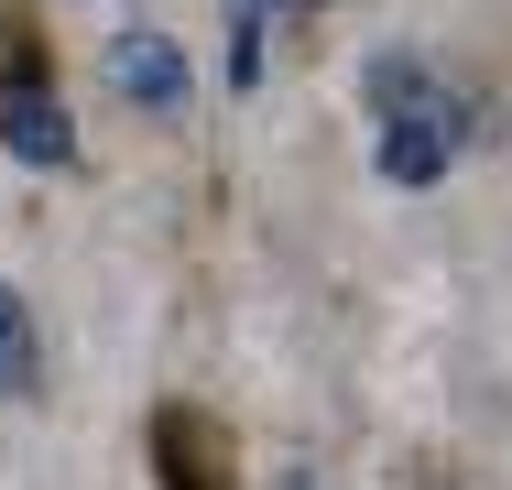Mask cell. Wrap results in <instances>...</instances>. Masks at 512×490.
<instances>
[{
	"instance_id": "7a4b0ae2",
	"label": "cell",
	"mask_w": 512,
	"mask_h": 490,
	"mask_svg": "<svg viewBox=\"0 0 512 490\" xmlns=\"http://www.w3.org/2000/svg\"><path fill=\"white\" fill-rule=\"evenodd\" d=\"M109 88L131 98V109H153V120H175V109H186V55H175V33H120V44H109Z\"/></svg>"
},
{
	"instance_id": "277c9868",
	"label": "cell",
	"mask_w": 512,
	"mask_h": 490,
	"mask_svg": "<svg viewBox=\"0 0 512 490\" xmlns=\"http://www.w3.org/2000/svg\"><path fill=\"white\" fill-rule=\"evenodd\" d=\"M153 458H164V480H175V490H229V458H218L207 414H186V403L153 425Z\"/></svg>"
},
{
	"instance_id": "6da1fadb",
	"label": "cell",
	"mask_w": 512,
	"mask_h": 490,
	"mask_svg": "<svg viewBox=\"0 0 512 490\" xmlns=\"http://www.w3.org/2000/svg\"><path fill=\"white\" fill-rule=\"evenodd\" d=\"M0 142H11L33 175H66V164H77V120L55 109L44 77H11V88H0Z\"/></svg>"
},
{
	"instance_id": "8992f818",
	"label": "cell",
	"mask_w": 512,
	"mask_h": 490,
	"mask_svg": "<svg viewBox=\"0 0 512 490\" xmlns=\"http://www.w3.org/2000/svg\"><path fill=\"white\" fill-rule=\"evenodd\" d=\"M425 88H436V77H425L414 55H371V109H382V120H393V109H414Z\"/></svg>"
},
{
	"instance_id": "5b68a950",
	"label": "cell",
	"mask_w": 512,
	"mask_h": 490,
	"mask_svg": "<svg viewBox=\"0 0 512 490\" xmlns=\"http://www.w3.org/2000/svg\"><path fill=\"white\" fill-rule=\"evenodd\" d=\"M0 392H44V327L11 284H0Z\"/></svg>"
},
{
	"instance_id": "3957f363",
	"label": "cell",
	"mask_w": 512,
	"mask_h": 490,
	"mask_svg": "<svg viewBox=\"0 0 512 490\" xmlns=\"http://www.w3.org/2000/svg\"><path fill=\"white\" fill-rule=\"evenodd\" d=\"M316 0H229V88H262V55L273 44H306Z\"/></svg>"
}]
</instances>
